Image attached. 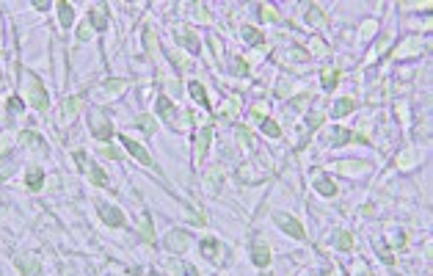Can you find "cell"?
Masks as SVG:
<instances>
[{
	"mask_svg": "<svg viewBox=\"0 0 433 276\" xmlns=\"http://www.w3.org/2000/svg\"><path fill=\"white\" fill-rule=\"evenodd\" d=\"M180 271L185 273V276H199V273H196V268H193V265H182V262H180Z\"/></svg>",
	"mask_w": 433,
	"mask_h": 276,
	"instance_id": "60d3db41",
	"label": "cell"
},
{
	"mask_svg": "<svg viewBox=\"0 0 433 276\" xmlns=\"http://www.w3.org/2000/svg\"><path fill=\"white\" fill-rule=\"evenodd\" d=\"M163 243H166V248H168V252H177V254H182V252L188 248V243H191V238H188L185 232H177V230H174V232H168V235H166V240H163Z\"/></svg>",
	"mask_w": 433,
	"mask_h": 276,
	"instance_id": "52a82bcc",
	"label": "cell"
},
{
	"mask_svg": "<svg viewBox=\"0 0 433 276\" xmlns=\"http://www.w3.org/2000/svg\"><path fill=\"white\" fill-rule=\"evenodd\" d=\"M238 136H240V141H243V144H246V146H251V144H254V138H251V133H248V130H246V127H240V130H238Z\"/></svg>",
	"mask_w": 433,
	"mask_h": 276,
	"instance_id": "f35d334b",
	"label": "cell"
},
{
	"mask_svg": "<svg viewBox=\"0 0 433 276\" xmlns=\"http://www.w3.org/2000/svg\"><path fill=\"white\" fill-rule=\"evenodd\" d=\"M326 141H328L331 146H342V144H350V141H353V133H350V130H342V127H331Z\"/></svg>",
	"mask_w": 433,
	"mask_h": 276,
	"instance_id": "9c48e42d",
	"label": "cell"
},
{
	"mask_svg": "<svg viewBox=\"0 0 433 276\" xmlns=\"http://www.w3.org/2000/svg\"><path fill=\"white\" fill-rule=\"evenodd\" d=\"M146 276H163V273H160V271H149V273H146Z\"/></svg>",
	"mask_w": 433,
	"mask_h": 276,
	"instance_id": "f6af8a7d",
	"label": "cell"
},
{
	"mask_svg": "<svg viewBox=\"0 0 433 276\" xmlns=\"http://www.w3.org/2000/svg\"><path fill=\"white\" fill-rule=\"evenodd\" d=\"M337 248H340V252H350V248H353V238H350L348 232H337Z\"/></svg>",
	"mask_w": 433,
	"mask_h": 276,
	"instance_id": "484cf974",
	"label": "cell"
},
{
	"mask_svg": "<svg viewBox=\"0 0 433 276\" xmlns=\"http://www.w3.org/2000/svg\"><path fill=\"white\" fill-rule=\"evenodd\" d=\"M218 183H224V174H221L218 169H213V171H210V177H207L210 191H215V188H218Z\"/></svg>",
	"mask_w": 433,
	"mask_h": 276,
	"instance_id": "4dcf8cb0",
	"label": "cell"
},
{
	"mask_svg": "<svg viewBox=\"0 0 433 276\" xmlns=\"http://www.w3.org/2000/svg\"><path fill=\"white\" fill-rule=\"evenodd\" d=\"M317 276H328V273H317Z\"/></svg>",
	"mask_w": 433,
	"mask_h": 276,
	"instance_id": "7dc6e473",
	"label": "cell"
},
{
	"mask_svg": "<svg viewBox=\"0 0 433 276\" xmlns=\"http://www.w3.org/2000/svg\"><path fill=\"white\" fill-rule=\"evenodd\" d=\"M91 22H83V25H80V28H78V39H80V42H86V39H91Z\"/></svg>",
	"mask_w": 433,
	"mask_h": 276,
	"instance_id": "e575fe53",
	"label": "cell"
},
{
	"mask_svg": "<svg viewBox=\"0 0 433 276\" xmlns=\"http://www.w3.org/2000/svg\"><path fill=\"white\" fill-rule=\"evenodd\" d=\"M158 113H160V116L166 119L168 124L174 127V130H177V127H182V122H180V113H177V108H174V105H171V99H168V97H163V94H160V97H158Z\"/></svg>",
	"mask_w": 433,
	"mask_h": 276,
	"instance_id": "5b68a950",
	"label": "cell"
},
{
	"mask_svg": "<svg viewBox=\"0 0 433 276\" xmlns=\"http://www.w3.org/2000/svg\"><path fill=\"white\" fill-rule=\"evenodd\" d=\"M22 108V99L19 97H9V111H19Z\"/></svg>",
	"mask_w": 433,
	"mask_h": 276,
	"instance_id": "ab89813d",
	"label": "cell"
},
{
	"mask_svg": "<svg viewBox=\"0 0 433 276\" xmlns=\"http://www.w3.org/2000/svg\"><path fill=\"white\" fill-rule=\"evenodd\" d=\"M99 218H103L108 227H113V230L124 227V215H121V210L113 207V205H99Z\"/></svg>",
	"mask_w": 433,
	"mask_h": 276,
	"instance_id": "8992f818",
	"label": "cell"
},
{
	"mask_svg": "<svg viewBox=\"0 0 433 276\" xmlns=\"http://www.w3.org/2000/svg\"><path fill=\"white\" fill-rule=\"evenodd\" d=\"M80 108H83V97H69L64 103V108H61V113H64V119H75Z\"/></svg>",
	"mask_w": 433,
	"mask_h": 276,
	"instance_id": "4fadbf2b",
	"label": "cell"
},
{
	"mask_svg": "<svg viewBox=\"0 0 433 276\" xmlns=\"http://www.w3.org/2000/svg\"><path fill=\"white\" fill-rule=\"evenodd\" d=\"M243 39H246L248 44H265V33H260L257 28H251V25H243Z\"/></svg>",
	"mask_w": 433,
	"mask_h": 276,
	"instance_id": "d6986e66",
	"label": "cell"
},
{
	"mask_svg": "<svg viewBox=\"0 0 433 276\" xmlns=\"http://www.w3.org/2000/svg\"><path fill=\"white\" fill-rule=\"evenodd\" d=\"M103 155L105 158H113V160H121V152L116 149V146H103Z\"/></svg>",
	"mask_w": 433,
	"mask_h": 276,
	"instance_id": "74e56055",
	"label": "cell"
},
{
	"mask_svg": "<svg viewBox=\"0 0 433 276\" xmlns=\"http://www.w3.org/2000/svg\"><path fill=\"white\" fill-rule=\"evenodd\" d=\"M141 238H144L146 243H155V227H152L149 213H144V218H141Z\"/></svg>",
	"mask_w": 433,
	"mask_h": 276,
	"instance_id": "ffe728a7",
	"label": "cell"
},
{
	"mask_svg": "<svg viewBox=\"0 0 433 276\" xmlns=\"http://www.w3.org/2000/svg\"><path fill=\"white\" fill-rule=\"evenodd\" d=\"M315 188H317V193H323V196H334V193H337V183H334V180H328V177H320L315 183Z\"/></svg>",
	"mask_w": 433,
	"mask_h": 276,
	"instance_id": "44dd1931",
	"label": "cell"
},
{
	"mask_svg": "<svg viewBox=\"0 0 433 276\" xmlns=\"http://www.w3.org/2000/svg\"><path fill=\"white\" fill-rule=\"evenodd\" d=\"M273 221L282 227L284 232L290 235V238H295V240H303L307 238V232H303V227L298 224V221L293 218V215H284V213H273Z\"/></svg>",
	"mask_w": 433,
	"mask_h": 276,
	"instance_id": "3957f363",
	"label": "cell"
},
{
	"mask_svg": "<svg viewBox=\"0 0 433 276\" xmlns=\"http://www.w3.org/2000/svg\"><path fill=\"white\" fill-rule=\"evenodd\" d=\"M210 138H213V127H201L199 136H196V160H205L207 155V146H210Z\"/></svg>",
	"mask_w": 433,
	"mask_h": 276,
	"instance_id": "ba28073f",
	"label": "cell"
},
{
	"mask_svg": "<svg viewBox=\"0 0 433 276\" xmlns=\"http://www.w3.org/2000/svg\"><path fill=\"white\" fill-rule=\"evenodd\" d=\"M135 124H138L146 136H152V133H155V119L152 116H138V119H135Z\"/></svg>",
	"mask_w": 433,
	"mask_h": 276,
	"instance_id": "4316f807",
	"label": "cell"
},
{
	"mask_svg": "<svg viewBox=\"0 0 433 276\" xmlns=\"http://www.w3.org/2000/svg\"><path fill=\"white\" fill-rule=\"evenodd\" d=\"M375 246H378V257L387 262V265H392V262H395V257H392V252H389L387 246H384V240H375Z\"/></svg>",
	"mask_w": 433,
	"mask_h": 276,
	"instance_id": "f1b7e54d",
	"label": "cell"
},
{
	"mask_svg": "<svg viewBox=\"0 0 433 276\" xmlns=\"http://www.w3.org/2000/svg\"><path fill=\"white\" fill-rule=\"evenodd\" d=\"M33 6H36V9H47L50 3H47V0H33Z\"/></svg>",
	"mask_w": 433,
	"mask_h": 276,
	"instance_id": "7bdbcfd3",
	"label": "cell"
},
{
	"mask_svg": "<svg viewBox=\"0 0 433 276\" xmlns=\"http://www.w3.org/2000/svg\"><path fill=\"white\" fill-rule=\"evenodd\" d=\"M320 124H323V113L320 111H315V113H309V116H307V130L309 133H315Z\"/></svg>",
	"mask_w": 433,
	"mask_h": 276,
	"instance_id": "83f0119b",
	"label": "cell"
},
{
	"mask_svg": "<svg viewBox=\"0 0 433 276\" xmlns=\"http://www.w3.org/2000/svg\"><path fill=\"white\" fill-rule=\"evenodd\" d=\"M188 91H191V97L199 103L201 108H207L210 105V99H207V91H205V86L199 83V80H193V83H188Z\"/></svg>",
	"mask_w": 433,
	"mask_h": 276,
	"instance_id": "9a60e30c",
	"label": "cell"
},
{
	"mask_svg": "<svg viewBox=\"0 0 433 276\" xmlns=\"http://www.w3.org/2000/svg\"><path fill=\"white\" fill-rule=\"evenodd\" d=\"M91 133H94V138H99V141H108L113 136V127H111V122H108L103 108H94L91 111Z\"/></svg>",
	"mask_w": 433,
	"mask_h": 276,
	"instance_id": "7a4b0ae2",
	"label": "cell"
},
{
	"mask_svg": "<svg viewBox=\"0 0 433 276\" xmlns=\"http://www.w3.org/2000/svg\"><path fill=\"white\" fill-rule=\"evenodd\" d=\"M25 91H28V103L36 108V111H44V108L50 105V97H47L42 80L33 75V72H28V69H25Z\"/></svg>",
	"mask_w": 433,
	"mask_h": 276,
	"instance_id": "6da1fadb",
	"label": "cell"
},
{
	"mask_svg": "<svg viewBox=\"0 0 433 276\" xmlns=\"http://www.w3.org/2000/svg\"><path fill=\"white\" fill-rule=\"evenodd\" d=\"M251 260L257 268H268L270 265V248L265 243H254L251 246Z\"/></svg>",
	"mask_w": 433,
	"mask_h": 276,
	"instance_id": "30bf717a",
	"label": "cell"
},
{
	"mask_svg": "<svg viewBox=\"0 0 433 276\" xmlns=\"http://www.w3.org/2000/svg\"><path fill=\"white\" fill-rule=\"evenodd\" d=\"M260 127H262V133H265L268 138H279V136H282V127L276 124V122H270V119H265Z\"/></svg>",
	"mask_w": 433,
	"mask_h": 276,
	"instance_id": "d4e9b609",
	"label": "cell"
},
{
	"mask_svg": "<svg viewBox=\"0 0 433 276\" xmlns=\"http://www.w3.org/2000/svg\"><path fill=\"white\" fill-rule=\"evenodd\" d=\"M119 141H121V144H124V149L130 152V155H133L135 160H138L141 166H155V163H152V158H149V152H146L144 146L138 144V141H133L130 136H119Z\"/></svg>",
	"mask_w": 433,
	"mask_h": 276,
	"instance_id": "277c9868",
	"label": "cell"
},
{
	"mask_svg": "<svg viewBox=\"0 0 433 276\" xmlns=\"http://www.w3.org/2000/svg\"><path fill=\"white\" fill-rule=\"evenodd\" d=\"M89 180H91V183L97 185V188H108V177H105V171L99 169V166H94V163H91V169H89Z\"/></svg>",
	"mask_w": 433,
	"mask_h": 276,
	"instance_id": "603a6c76",
	"label": "cell"
},
{
	"mask_svg": "<svg viewBox=\"0 0 433 276\" xmlns=\"http://www.w3.org/2000/svg\"><path fill=\"white\" fill-rule=\"evenodd\" d=\"M350 111H353V99L342 97V99H337V105H334V111H331V116L340 119V116H345V113H350Z\"/></svg>",
	"mask_w": 433,
	"mask_h": 276,
	"instance_id": "7402d4cb",
	"label": "cell"
},
{
	"mask_svg": "<svg viewBox=\"0 0 433 276\" xmlns=\"http://www.w3.org/2000/svg\"><path fill=\"white\" fill-rule=\"evenodd\" d=\"M17 268L22 271V276H36L39 273V260L31 257V254H22V257H17Z\"/></svg>",
	"mask_w": 433,
	"mask_h": 276,
	"instance_id": "8fae6325",
	"label": "cell"
},
{
	"mask_svg": "<svg viewBox=\"0 0 433 276\" xmlns=\"http://www.w3.org/2000/svg\"><path fill=\"white\" fill-rule=\"evenodd\" d=\"M180 42L185 44V47H188V50H191V53H199V42H196V39H193V33L188 31V28H180Z\"/></svg>",
	"mask_w": 433,
	"mask_h": 276,
	"instance_id": "cb8c5ba5",
	"label": "cell"
},
{
	"mask_svg": "<svg viewBox=\"0 0 433 276\" xmlns=\"http://www.w3.org/2000/svg\"><path fill=\"white\" fill-rule=\"evenodd\" d=\"M0 86H3V75H0Z\"/></svg>",
	"mask_w": 433,
	"mask_h": 276,
	"instance_id": "bcb514c9",
	"label": "cell"
},
{
	"mask_svg": "<svg viewBox=\"0 0 433 276\" xmlns=\"http://www.w3.org/2000/svg\"><path fill=\"white\" fill-rule=\"evenodd\" d=\"M337 83H340V69H323V78H320V86L326 91L337 89Z\"/></svg>",
	"mask_w": 433,
	"mask_h": 276,
	"instance_id": "e0dca14e",
	"label": "cell"
},
{
	"mask_svg": "<svg viewBox=\"0 0 433 276\" xmlns=\"http://www.w3.org/2000/svg\"><path fill=\"white\" fill-rule=\"evenodd\" d=\"M91 28L94 31H105L108 28V14H105V6H97L91 11Z\"/></svg>",
	"mask_w": 433,
	"mask_h": 276,
	"instance_id": "2e32d148",
	"label": "cell"
},
{
	"mask_svg": "<svg viewBox=\"0 0 433 276\" xmlns=\"http://www.w3.org/2000/svg\"><path fill=\"white\" fill-rule=\"evenodd\" d=\"M315 19H323V14H320L317 6H309V9H307V22H315Z\"/></svg>",
	"mask_w": 433,
	"mask_h": 276,
	"instance_id": "d590c367",
	"label": "cell"
},
{
	"mask_svg": "<svg viewBox=\"0 0 433 276\" xmlns=\"http://www.w3.org/2000/svg\"><path fill=\"white\" fill-rule=\"evenodd\" d=\"M201 254H205L207 260H215V257L221 254L218 240H215V238H205V240H201Z\"/></svg>",
	"mask_w": 433,
	"mask_h": 276,
	"instance_id": "ac0fdd59",
	"label": "cell"
},
{
	"mask_svg": "<svg viewBox=\"0 0 433 276\" xmlns=\"http://www.w3.org/2000/svg\"><path fill=\"white\" fill-rule=\"evenodd\" d=\"M22 141H25V144H31V146H42L44 144V138L36 136V133H22Z\"/></svg>",
	"mask_w": 433,
	"mask_h": 276,
	"instance_id": "d6a6232c",
	"label": "cell"
},
{
	"mask_svg": "<svg viewBox=\"0 0 433 276\" xmlns=\"http://www.w3.org/2000/svg\"><path fill=\"white\" fill-rule=\"evenodd\" d=\"M58 19H61V25H64V28H69V25L75 22V9H72L66 0H61V3H58Z\"/></svg>",
	"mask_w": 433,
	"mask_h": 276,
	"instance_id": "5bb4252c",
	"label": "cell"
},
{
	"mask_svg": "<svg viewBox=\"0 0 433 276\" xmlns=\"http://www.w3.org/2000/svg\"><path fill=\"white\" fill-rule=\"evenodd\" d=\"M144 42H146V50H149V53H155V50H158V39L152 36V28H146V33H144Z\"/></svg>",
	"mask_w": 433,
	"mask_h": 276,
	"instance_id": "836d02e7",
	"label": "cell"
},
{
	"mask_svg": "<svg viewBox=\"0 0 433 276\" xmlns=\"http://www.w3.org/2000/svg\"><path fill=\"white\" fill-rule=\"evenodd\" d=\"M75 163H78L80 171H89V169H91V160L86 158V152H80V149L75 152Z\"/></svg>",
	"mask_w": 433,
	"mask_h": 276,
	"instance_id": "f546056e",
	"label": "cell"
},
{
	"mask_svg": "<svg viewBox=\"0 0 433 276\" xmlns=\"http://www.w3.org/2000/svg\"><path fill=\"white\" fill-rule=\"evenodd\" d=\"M238 72H240V75H246V72H248V66L243 64V61H238Z\"/></svg>",
	"mask_w": 433,
	"mask_h": 276,
	"instance_id": "ee69618b",
	"label": "cell"
},
{
	"mask_svg": "<svg viewBox=\"0 0 433 276\" xmlns=\"http://www.w3.org/2000/svg\"><path fill=\"white\" fill-rule=\"evenodd\" d=\"M196 17H199L201 22H207V14H205V6H196Z\"/></svg>",
	"mask_w": 433,
	"mask_h": 276,
	"instance_id": "b9f144b4",
	"label": "cell"
},
{
	"mask_svg": "<svg viewBox=\"0 0 433 276\" xmlns=\"http://www.w3.org/2000/svg\"><path fill=\"white\" fill-rule=\"evenodd\" d=\"M105 91L121 94V91H124V80H108V83H105Z\"/></svg>",
	"mask_w": 433,
	"mask_h": 276,
	"instance_id": "1f68e13d",
	"label": "cell"
},
{
	"mask_svg": "<svg viewBox=\"0 0 433 276\" xmlns=\"http://www.w3.org/2000/svg\"><path fill=\"white\" fill-rule=\"evenodd\" d=\"M260 17H262V19H279V14H276L270 6H260Z\"/></svg>",
	"mask_w": 433,
	"mask_h": 276,
	"instance_id": "8d00e7d4",
	"label": "cell"
},
{
	"mask_svg": "<svg viewBox=\"0 0 433 276\" xmlns=\"http://www.w3.org/2000/svg\"><path fill=\"white\" fill-rule=\"evenodd\" d=\"M42 180H44L42 166H33V169H28V174H25V183H28L31 191H39V188H42Z\"/></svg>",
	"mask_w": 433,
	"mask_h": 276,
	"instance_id": "7c38bea8",
	"label": "cell"
}]
</instances>
